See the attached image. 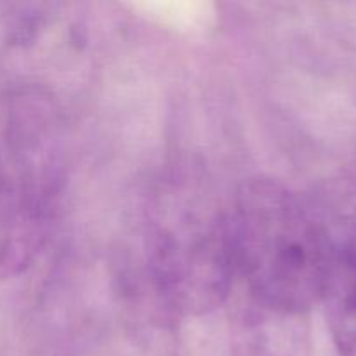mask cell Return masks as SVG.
Segmentation results:
<instances>
[{
    "label": "cell",
    "instance_id": "obj_2",
    "mask_svg": "<svg viewBox=\"0 0 356 356\" xmlns=\"http://www.w3.org/2000/svg\"><path fill=\"white\" fill-rule=\"evenodd\" d=\"M229 225L236 280L247 291L302 313L322 301L329 245L309 197L252 177L236 191Z\"/></svg>",
    "mask_w": 356,
    "mask_h": 356
},
{
    "label": "cell",
    "instance_id": "obj_8",
    "mask_svg": "<svg viewBox=\"0 0 356 356\" xmlns=\"http://www.w3.org/2000/svg\"><path fill=\"white\" fill-rule=\"evenodd\" d=\"M45 14L42 13L40 7L19 6L9 13V21H7V31L13 42H26L35 35L37 28L44 23Z\"/></svg>",
    "mask_w": 356,
    "mask_h": 356
},
{
    "label": "cell",
    "instance_id": "obj_6",
    "mask_svg": "<svg viewBox=\"0 0 356 356\" xmlns=\"http://www.w3.org/2000/svg\"><path fill=\"white\" fill-rule=\"evenodd\" d=\"M54 204L21 183L0 160V280L17 277L44 247Z\"/></svg>",
    "mask_w": 356,
    "mask_h": 356
},
{
    "label": "cell",
    "instance_id": "obj_1",
    "mask_svg": "<svg viewBox=\"0 0 356 356\" xmlns=\"http://www.w3.org/2000/svg\"><path fill=\"white\" fill-rule=\"evenodd\" d=\"M143 247V263L183 318L226 305L236 280L229 211L200 163H170L153 183Z\"/></svg>",
    "mask_w": 356,
    "mask_h": 356
},
{
    "label": "cell",
    "instance_id": "obj_3",
    "mask_svg": "<svg viewBox=\"0 0 356 356\" xmlns=\"http://www.w3.org/2000/svg\"><path fill=\"white\" fill-rule=\"evenodd\" d=\"M6 148L10 172L56 204L65 181V131L61 110L47 89L26 83L7 97Z\"/></svg>",
    "mask_w": 356,
    "mask_h": 356
},
{
    "label": "cell",
    "instance_id": "obj_4",
    "mask_svg": "<svg viewBox=\"0 0 356 356\" xmlns=\"http://www.w3.org/2000/svg\"><path fill=\"white\" fill-rule=\"evenodd\" d=\"M226 302L232 356H313L308 313L271 305L238 280Z\"/></svg>",
    "mask_w": 356,
    "mask_h": 356
},
{
    "label": "cell",
    "instance_id": "obj_7",
    "mask_svg": "<svg viewBox=\"0 0 356 356\" xmlns=\"http://www.w3.org/2000/svg\"><path fill=\"white\" fill-rule=\"evenodd\" d=\"M334 346L341 356H356V250L330 249L322 301Z\"/></svg>",
    "mask_w": 356,
    "mask_h": 356
},
{
    "label": "cell",
    "instance_id": "obj_5",
    "mask_svg": "<svg viewBox=\"0 0 356 356\" xmlns=\"http://www.w3.org/2000/svg\"><path fill=\"white\" fill-rule=\"evenodd\" d=\"M115 296L122 323L136 346L148 356L181 355L183 316L165 299L141 257H120Z\"/></svg>",
    "mask_w": 356,
    "mask_h": 356
}]
</instances>
